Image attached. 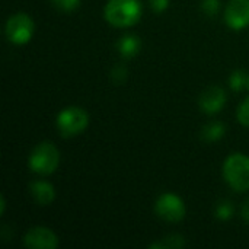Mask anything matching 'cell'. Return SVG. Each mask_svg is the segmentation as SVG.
<instances>
[{"label": "cell", "mask_w": 249, "mask_h": 249, "mask_svg": "<svg viewBox=\"0 0 249 249\" xmlns=\"http://www.w3.org/2000/svg\"><path fill=\"white\" fill-rule=\"evenodd\" d=\"M142 15L143 6L139 0H108L104 7V18L114 28L134 26Z\"/></svg>", "instance_id": "6da1fadb"}, {"label": "cell", "mask_w": 249, "mask_h": 249, "mask_svg": "<svg viewBox=\"0 0 249 249\" xmlns=\"http://www.w3.org/2000/svg\"><path fill=\"white\" fill-rule=\"evenodd\" d=\"M225 182L235 193L249 191V156L241 152L231 153L222 166Z\"/></svg>", "instance_id": "7a4b0ae2"}, {"label": "cell", "mask_w": 249, "mask_h": 249, "mask_svg": "<svg viewBox=\"0 0 249 249\" xmlns=\"http://www.w3.org/2000/svg\"><path fill=\"white\" fill-rule=\"evenodd\" d=\"M60 165V150L53 142L38 143L29 153L28 168L32 174L48 177L57 171Z\"/></svg>", "instance_id": "3957f363"}, {"label": "cell", "mask_w": 249, "mask_h": 249, "mask_svg": "<svg viewBox=\"0 0 249 249\" xmlns=\"http://www.w3.org/2000/svg\"><path fill=\"white\" fill-rule=\"evenodd\" d=\"M89 125V114L82 107L70 105L63 108L55 118V127L61 137L71 139L82 134Z\"/></svg>", "instance_id": "277c9868"}, {"label": "cell", "mask_w": 249, "mask_h": 249, "mask_svg": "<svg viewBox=\"0 0 249 249\" xmlns=\"http://www.w3.org/2000/svg\"><path fill=\"white\" fill-rule=\"evenodd\" d=\"M4 35L13 45H26L35 35V22L28 13L16 12L7 18Z\"/></svg>", "instance_id": "5b68a950"}, {"label": "cell", "mask_w": 249, "mask_h": 249, "mask_svg": "<svg viewBox=\"0 0 249 249\" xmlns=\"http://www.w3.org/2000/svg\"><path fill=\"white\" fill-rule=\"evenodd\" d=\"M155 213L168 223H179L187 216V206L178 194L163 193L155 203Z\"/></svg>", "instance_id": "8992f818"}, {"label": "cell", "mask_w": 249, "mask_h": 249, "mask_svg": "<svg viewBox=\"0 0 249 249\" xmlns=\"http://www.w3.org/2000/svg\"><path fill=\"white\" fill-rule=\"evenodd\" d=\"M223 19L232 31H244L249 26V0H229Z\"/></svg>", "instance_id": "52a82bcc"}, {"label": "cell", "mask_w": 249, "mask_h": 249, "mask_svg": "<svg viewBox=\"0 0 249 249\" xmlns=\"http://www.w3.org/2000/svg\"><path fill=\"white\" fill-rule=\"evenodd\" d=\"M22 244L28 249H55L58 247V236L50 228L34 226L25 233Z\"/></svg>", "instance_id": "ba28073f"}, {"label": "cell", "mask_w": 249, "mask_h": 249, "mask_svg": "<svg viewBox=\"0 0 249 249\" xmlns=\"http://www.w3.org/2000/svg\"><path fill=\"white\" fill-rule=\"evenodd\" d=\"M226 101L228 96L225 89L217 85H213L201 92V95L198 96V107L206 115H216L223 111Z\"/></svg>", "instance_id": "9c48e42d"}, {"label": "cell", "mask_w": 249, "mask_h": 249, "mask_svg": "<svg viewBox=\"0 0 249 249\" xmlns=\"http://www.w3.org/2000/svg\"><path fill=\"white\" fill-rule=\"evenodd\" d=\"M29 194L35 204L50 206L55 200V188L51 182L44 179H36L29 184Z\"/></svg>", "instance_id": "30bf717a"}, {"label": "cell", "mask_w": 249, "mask_h": 249, "mask_svg": "<svg viewBox=\"0 0 249 249\" xmlns=\"http://www.w3.org/2000/svg\"><path fill=\"white\" fill-rule=\"evenodd\" d=\"M115 47H117L118 54L123 58L128 60V58L136 57L140 53V50H142V41L134 34H125V35H123L118 39V42H117Z\"/></svg>", "instance_id": "8fae6325"}, {"label": "cell", "mask_w": 249, "mask_h": 249, "mask_svg": "<svg viewBox=\"0 0 249 249\" xmlns=\"http://www.w3.org/2000/svg\"><path fill=\"white\" fill-rule=\"evenodd\" d=\"M226 134V125L220 121H210L201 130V140L206 143H216Z\"/></svg>", "instance_id": "7c38bea8"}, {"label": "cell", "mask_w": 249, "mask_h": 249, "mask_svg": "<svg viewBox=\"0 0 249 249\" xmlns=\"http://www.w3.org/2000/svg\"><path fill=\"white\" fill-rule=\"evenodd\" d=\"M187 245V241L182 235L179 233H172V235H168L165 238H162L160 241L155 242V244H150L149 248L152 249H181Z\"/></svg>", "instance_id": "4fadbf2b"}, {"label": "cell", "mask_w": 249, "mask_h": 249, "mask_svg": "<svg viewBox=\"0 0 249 249\" xmlns=\"http://www.w3.org/2000/svg\"><path fill=\"white\" fill-rule=\"evenodd\" d=\"M248 76L249 73L244 69H238L233 70L229 76V86L232 90L235 92H241L247 89V83H248Z\"/></svg>", "instance_id": "5bb4252c"}, {"label": "cell", "mask_w": 249, "mask_h": 249, "mask_svg": "<svg viewBox=\"0 0 249 249\" xmlns=\"http://www.w3.org/2000/svg\"><path fill=\"white\" fill-rule=\"evenodd\" d=\"M233 214H235V206L229 200H223V201L217 203V206L214 209V216L217 220L228 222L233 217Z\"/></svg>", "instance_id": "9a60e30c"}, {"label": "cell", "mask_w": 249, "mask_h": 249, "mask_svg": "<svg viewBox=\"0 0 249 249\" xmlns=\"http://www.w3.org/2000/svg\"><path fill=\"white\" fill-rule=\"evenodd\" d=\"M201 12L209 16V18H214L220 13V9H222V3L220 0H201Z\"/></svg>", "instance_id": "2e32d148"}, {"label": "cell", "mask_w": 249, "mask_h": 249, "mask_svg": "<svg viewBox=\"0 0 249 249\" xmlns=\"http://www.w3.org/2000/svg\"><path fill=\"white\" fill-rule=\"evenodd\" d=\"M109 77L111 80L115 83V85H121L124 83L127 79H128V69L125 64H115L109 73Z\"/></svg>", "instance_id": "e0dca14e"}, {"label": "cell", "mask_w": 249, "mask_h": 249, "mask_svg": "<svg viewBox=\"0 0 249 249\" xmlns=\"http://www.w3.org/2000/svg\"><path fill=\"white\" fill-rule=\"evenodd\" d=\"M82 0H51V4L61 12H74L76 9H79Z\"/></svg>", "instance_id": "ac0fdd59"}, {"label": "cell", "mask_w": 249, "mask_h": 249, "mask_svg": "<svg viewBox=\"0 0 249 249\" xmlns=\"http://www.w3.org/2000/svg\"><path fill=\"white\" fill-rule=\"evenodd\" d=\"M236 118H238V121H239L241 125L248 127L249 128V95L248 98H245L241 102V105L238 107V109H236Z\"/></svg>", "instance_id": "d6986e66"}, {"label": "cell", "mask_w": 249, "mask_h": 249, "mask_svg": "<svg viewBox=\"0 0 249 249\" xmlns=\"http://www.w3.org/2000/svg\"><path fill=\"white\" fill-rule=\"evenodd\" d=\"M149 3H150V7L155 13H163L168 10L171 0H149Z\"/></svg>", "instance_id": "ffe728a7"}, {"label": "cell", "mask_w": 249, "mask_h": 249, "mask_svg": "<svg viewBox=\"0 0 249 249\" xmlns=\"http://www.w3.org/2000/svg\"><path fill=\"white\" fill-rule=\"evenodd\" d=\"M239 214H241V219L249 225V197L244 200V203L241 206V210H239Z\"/></svg>", "instance_id": "44dd1931"}, {"label": "cell", "mask_w": 249, "mask_h": 249, "mask_svg": "<svg viewBox=\"0 0 249 249\" xmlns=\"http://www.w3.org/2000/svg\"><path fill=\"white\" fill-rule=\"evenodd\" d=\"M6 212V198L4 196H0V216H3Z\"/></svg>", "instance_id": "7402d4cb"}, {"label": "cell", "mask_w": 249, "mask_h": 249, "mask_svg": "<svg viewBox=\"0 0 249 249\" xmlns=\"http://www.w3.org/2000/svg\"><path fill=\"white\" fill-rule=\"evenodd\" d=\"M247 90L249 92V76H248V83H247Z\"/></svg>", "instance_id": "603a6c76"}]
</instances>
